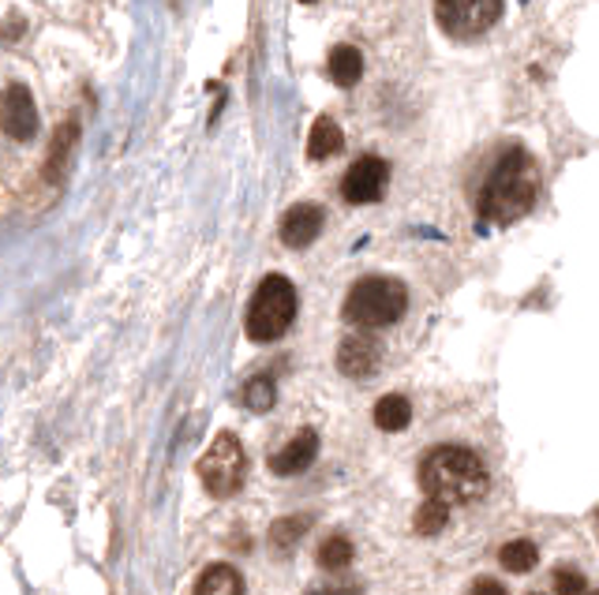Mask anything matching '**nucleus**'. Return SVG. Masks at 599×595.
Instances as JSON below:
<instances>
[{"label":"nucleus","instance_id":"26","mask_svg":"<svg viewBox=\"0 0 599 595\" xmlns=\"http://www.w3.org/2000/svg\"><path fill=\"white\" fill-rule=\"evenodd\" d=\"M581 595H592V592H581Z\"/></svg>","mask_w":599,"mask_h":595},{"label":"nucleus","instance_id":"23","mask_svg":"<svg viewBox=\"0 0 599 595\" xmlns=\"http://www.w3.org/2000/svg\"><path fill=\"white\" fill-rule=\"evenodd\" d=\"M357 584H316L308 595H357Z\"/></svg>","mask_w":599,"mask_h":595},{"label":"nucleus","instance_id":"24","mask_svg":"<svg viewBox=\"0 0 599 595\" xmlns=\"http://www.w3.org/2000/svg\"><path fill=\"white\" fill-rule=\"evenodd\" d=\"M303 4H316V0H303Z\"/></svg>","mask_w":599,"mask_h":595},{"label":"nucleus","instance_id":"3","mask_svg":"<svg viewBox=\"0 0 599 595\" xmlns=\"http://www.w3.org/2000/svg\"><path fill=\"white\" fill-rule=\"evenodd\" d=\"M409 307V293L405 285L394 281V277H363V281L352 285L349 300H345V322L363 326V330H379V326H390L405 315Z\"/></svg>","mask_w":599,"mask_h":595},{"label":"nucleus","instance_id":"19","mask_svg":"<svg viewBox=\"0 0 599 595\" xmlns=\"http://www.w3.org/2000/svg\"><path fill=\"white\" fill-rule=\"evenodd\" d=\"M446 521H450V505L438 502V499H427L416 510V521H412V524H416L420 535H438L442 529H446Z\"/></svg>","mask_w":599,"mask_h":595},{"label":"nucleus","instance_id":"13","mask_svg":"<svg viewBox=\"0 0 599 595\" xmlns=\"http://www.w3.org/2000/svg\"><path fill=\"white\" fill-rule=\"evenodd\" d=\"M345 146V139H341V127L333 124V116H319L316 124H311V139H308V154L322 162V157H333Z\"/></svg>","mask_w":599,"mask_h":595},{"label":"nucleus","instance_id":"21","mask_svg":"<svg viewBox=\"0 0 599 595\" xmlns=\"http://www.w3.org/2000/svg\"><path fill=\"white\" fill-rule=\"evenodd\" d=\"M555 592L558 595H581L585 592V573L577 565H558L555 570Z\"/></svg>","mask_w":599,"mask_h":595},{"label":"nucleus","instance_id":"17","mask_svg":"<svg viewBox=\"0 0 599 595\" xmlns=\"http://www.w3.org/2000/svg\"><path fill=\"white\" fill-rule=\"evenodd\" d=\"M75 135H80V127H75V121H68L56 127V135H53V151H49L45 157V176L49 181H56V176L64 173V162H68V151L75 146Z\"/></svg>","mask_w":599,"mask_h":595},{"label":"nucleus","instance_id":"10","mask_svg":"<svg viewBox=\"0 0 599 595\" xmlns=\"http://www.w3.org/2000/svg\"><path fill=\"white\" fill-rule=\"evenodd\" d=\"M379 360H382V349L371 337H345L338 349V367L349 379H368V375H375Z\"/></svg>","mask_w":599,"mask_h":595},{"label":"nucleus","instance_id":"14","mask_svg":"<svg viewBox=\"0 0 599 595\" xmlns=\"http://www.w3.org/2000/svg\"><path fill=\"white\" fill-rule=\"evenodd\" d=\"M409 420H412L409 397L390 393V397H382V401L375 404V423H379V431H405V428H409Z\"/></svg>","mask_w":599,"mask_h":595},{"label":"nucleus","instance_id":"1","mask_svg":"<svg viewBox=\"0 0 599 595\" xmlns=\"http://www.w3.org/2000/svg\"><path fill=\"white\" fill-rule=\"evenodd\" d=\"M536 206V165L525 151H506L479 192V222L509 225Z\"/></svg>","mask_w":599,"mask_h":595},{"label":"nucleus","instance_id":"7","mask_svg":"<svg viewBox=\"0 0 599 595\" xmlns=\"http://www.w3.org/2000/svg\"><path fill=\"white\" fill-rule=\"evenodd\" d=\"M390 184V165L382 157L368 154V157H357L349 165L345 181H341V198L352 206H363V203H379L382 192Z\"/></svg>","mask_w":599,"mask_h":595},{"label":"nucleus","instance_id":"8","mask_svg":"<svg viewBox=\"0 0 599 595\" xmlns=\"http://www.w3.org/2000/svg\"><path fill=\"white\" fill-rule=\"evenodd\" d=\"M0 127L4 135H12L16 143H31L38 135V109H34V94L27 91L23 83H12L0 98Z\"/></svg>","mask_w":599,"mask_h":595},{"label":"nucleus","instance_id":"6","mask_svg":"<svg viewBox=\"0 0 599 595\" xmlns=\"http://www.w3.org/2000/svg\"><path fill=\"white\" fill-rule=\"evenodd\" d=\"M435 19L454 42H473L503 19V0H435Z\"/></svg>","mask_w":599,"mask_h":595},{"label":"nucleus","instance_id":"20","mask_svg":"<svg viewBox=\"0 0 599 595\" xmlns=\"http://www.w3.org/2000/svg\"><path fill=\"white\" fill-rule=\"evenodd\" d=\"M273 397H278V390H273V379L270 375H255V379L244 386V404H248L251 412H267L273 409Z\"/></svg>","mask_w":599,"mask_h":595},{"label":"nucleus","instance_id":"15","mask_svg":"<svg viewBox=\"0 0 599 595\" xmlns=\"http://www.w3.org/2000/svg\"><path fill=\"white\" fill-rule=\"evenodd\" d=\"M363 72V57H360V49H352V45H338L330 53V79L338 86H352L360 79Z\"/></svg>","mask_w":599,"mask_h":595},{"label":"nucleus","instance_id":"22","mask_svg":"<svg viewBox=\"0 0 599 595\" xmlns=\"http://www.w3.org/2000/svg\"><path fill=\"white\" fill-rule=\"evenodd\" d=\"M468 595H509V592H506V584H503V581H495V577H476V581H473V588H468Z\"/></svg>","mask_w":599,"mask_h":595},{"label":"nucleus","instance_id":"4","mask_svg":"<svg viewBox=\"0 0 599 595\" xmlns=\"http://www.w3.org/2000/svg\"><path fill=\"white\" fill-rule=\"evenodd\" d=\"M297 319V289L289 277L270 274L267 281L255 289V300L248 307V337L259 345L278 341Z\"/></svg>","mask_w":599,"mask_h":595},{"label":"nucleus","instance_id":"12","mask_svg":"<svg viewBox=\"0 0 599 595\" xmlns=\"http://www.w3.org/2000/svg\"><path fill=\"white\" fill-rule=\"evenodd\" d=\"M195 595H244V577L225 562L206 565L199 581H195Z\"/></svg>","mask_w":599,"mask_h":595},{"label":"nucleus","instance_id":"25","mask_svg":"<svg viewBox=\"0 0 599 595\" xmlns=\"http://www.w3.org/2000/svg\"><path fill=\"white\" fill-rule=\"evenodd\" d=\"M528 595H544V592H528Z\"/></svg>","mask_w":599,"mask_h":595},{"label":"nucleus","instance_id":"18","mask_svg":"<svg viewBox=\"0 0 599 595\" xmlns=\"http://www.w3.org/2000/svg\"><path fill=\"white\" fill-rule=\"evenodd\" d=\"M319 565L327 573H345L352 565V543L345 535H330V540H322L319 547Z\"/></svg>","mask_w":599,"mask_h":595},{"label":"nucleus","instance_id":"16","mask_svg":"<svg viewBox=\"0 0 599 595\" xmlns=\"http://www.w3.org/2000/svg\"><path fill=\"white\" fill-rule=\"evenodd\" d=\"M498 562L509 573H533L539 562V547L533 540H509L503 551H498Z\"/></svg>","mask_w":599,"mask_h":595},{"label":"nucleus","instance_id":"5","mask_svg":"<svg viewBox=\"0 0 599 595\" xmlns=\"http://www.w3.org/2000/svg\"><path fill=\"white\" fill-rule=\"evenodd\" d=\"M244 475H248V458H244V445L237 434H218L210 442V450L199 458V480L214 499H233L244 488Z\"/></svg>","mask_w":599,"mask_h":595},{"label":"nucleus","instance_id":"11","mask_svg":"<svg viewBox=\"0 0 599 595\" xmlns=\"http://www.w3.org/2000/svg\"><path fill=\"white\" fill-rule=\"evenodd\" d=\"M322 222H327V217H322L316 203L292 206V211L281 217V240L289 247H308L322 233Z\"/></svg>","mask_w":599,"mask_h":595},{"label":"nucleus","instance_id":"2","mask_svg":"<svg viewBox=\"0 0 599 595\" xmlns=\"http://www.w3.org/2000/svg\"><path fill=\"white\" fill-rule=\"evenodd\" d=\"M420 488H424L427 499L465 505L487 494V469L465 445H438L420 464Z\"/></svg>","mask_w":599,"mask_h":595},{"label":"nucleus","instance_id":"9","mask_svg":"<svg viewBox=\"0 0 599 595\" xmlns=\"http://www.w3.org/2000/svg\"><path fill=\"white\" fill-rule=\"evenodd\" d=\"M319 458V434L316 431H300V434H292L289 442L281 445L278 453L270 458V472H278V475H297L308 469L311 461Z\"/></svg>","mask_w":599,"mask_h":595}]
</instances>
